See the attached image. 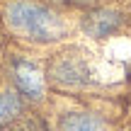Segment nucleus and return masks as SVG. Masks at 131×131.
Masks as SVG:
<instances>
[{
  "mask_svg": "<svg viewBox=\"0 0 131 131\" xmlns=\"http://www.w3.org/2000/svg\"><path fill=\"white\" fill-rule=\"evenodd\" d=\"M5 19L15 32H19L22 37L39 41V44L56 41L66 32L63 19L53 10H49L46 5L34 3V0H12V3H7L5 5Z\"/></svg>",
  "mask_w": 131,
  "mask_h": 131,
  "instance_id": "f257e3e1",
  "label": "nucleus"
},
{
  "mask_svg": "<svg viewBox=\"0 0 131 131\" xmlns=\"http://www.w3.org/2000/svg\"><path fill=\"white\" fill-rule=\"evenodd\" d=\"M51 80H56L58 85H66V88H78V85L90 83V70L83 58L66 53L51 66Z\"/></svg>",
  "mask_w": 131,
  "mask_h": 131,
  "instance_id": "f03ea898",
  "label": "nucleus"
},
{
  "mask_svg": "<svg viewBox=\"0 0 131 131\" xmlns=\"http://www.w3.org/2000/svg\"><path fill=\"white\" fill-rule=\"evenodd\" d=\"M12 78H15V85L22 95L32 100H39L44 92V83H41V75H39V68L34 66L32 61L27 58H17L12 66Z\"/></svg>",
  "mask_w": 131,
  "mask_h": 131,
  "instance_id": "7ed1b4c3",
  "label": "nucleus"
},
{
  "mask_svg": "<svg viewBox=\"0 0 131 131\" xmlns=\"http://www.w3.org/2000/svg\"><path fill=\"white\" fill-rule=\"evenodd\" d=\"M119 27H122V15L114 10H97V12L88 15V19H85V32L97 39L114 34Z\"/></svg>",
  "mask_w": 131,
  "mask_h": 131,
  "instance_id": "20e7f679",
  "label": "nucleus"
},
{
  "mask_svg": "<svg viewBox=\"0 0 131 131\" xmlns=\"http://www.w3.org/2000/svg\"><path fill=\"white\" fill-rule=\"evenodd\" d=\"M61 131H104V122L90 112H70L61 119Z\"/></svg>",
  "mask_w": 131,
  "mask_h": 131,
  "instance_id": "39448f33",
  "label": "nucleus"
},
{
  "mask_svg": "<svg viewBox=\"0 0 131 131\" xmlns=\"http://www.w3.org/2000/svg\"><path fill=\"white\" fill-rule=\"evenodd\" d=\"M19 112H22V100H19V95H15V92H3L0 95V126L12 122Z\"/></svg>",
  "mask_w": 131,
  "mask_h": 131,
  "instance_id": "423d86ee",
  "label": "nucleus"
}]
</instances>
